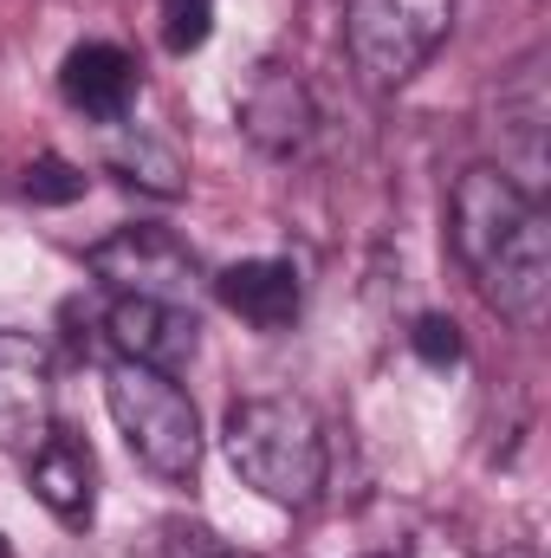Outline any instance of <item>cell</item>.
<instances>
[{
  "label": "cell",
  "mask_w": 551,
  "mask_h": 558,
  "mask_svg": "<svg viewBox=\"0 0 551 558\" xmlns=\"http://www.w3.org/2000/svg\"><path fill=\"white\" fill-rule=\"evenodd\" d=\"M448 221H454V254L474 274L480 299L506 325L539 331L551 318V228L539 195L519 189L506 169L474 162L454 182Z\"/></svg>",
  "instance_id": "obj_1"
},
{
  "label": "cell",
  "mask_w": 551,
  "mask_h": 558,
  "mask_svg": "<svg viewBox=\"0 0 551 558\" xmlns=\"http://www.w3.org/2000/svg\"><path fill=\"white\" fill-rule=\"evenodd\" d=\"M234 474L273 500V507H311L331 481V441L311 403L298 397H247L221 422Z\"/></svg>",
  "instance_id": "obj_2"
},
{
  "label": "cell",
  "mask_w": 551,
  "mask_h": 558,
  "mask_svg": "<svg viewBox=\"0 0 551 558\" xmlns=\"http://www.w3.org/2000/svg\"><path fill=\"white\" fill-rule=\"evenodd\" d=\"M105 403H111L118 435L131 441V454H137L156 481L188 487V481L201 474V416H195L188 390H182L169 371L111 357V371H105Z\"/></svg>",
  "instance_id": "obj_3"
},
{
  "label": "cell",
  "mask_w": 551,
  "mask_h": 558,
  "mask_svg": "<svg viewBox=\"0 0 551 558\" xmlns=\"http://www.w3.org/2000/svg\"><path fill=\"white\" fill-rule=\"evenodd\" d=\"M454 0H344V52L370 92H396L441 52Z\"/></svg>",
  "instance_id": "obj_4"
},
{
  "label": "cell",
  "mask_w": 551,
  "mask_h": 558,
  "mask_svg": "<svg viewBox=\"0 0 551 558\" xmlns=\"http://www.w3.org/2000/svg\"><path fill=\"white\" fill-rule=\"evenodd\" d=\"M85 267L111 299H175V305H188V286H195V254L169 228H149V221L105 234L85 254Z\"/></svg>",
  "instance_id": "obj_5"
},
{
  "label": "cell",
  "mask_w": 551,
  "mask_h": 558,
  "mask_svg": "<svg viewBox=\"0 0 551 558\" xmlns=\"http://www.w3.org/2000/svg\"><path fill=\"white\" fill-rule=\"evenodd\" d=\"M105 344L131 364H149V371H182L201 344V318L175 299H111L105 312Z\"/></svg>",
  "instance_id": "obj_6"
},
{
  "label": "cell",
  "mask_w": 551,
  "mask_h": 558,
  "mask_svg": "<svg viewBox=\"0 0 551 558\" xmlns=\"http://www.w3.org/2000/svg\"><path fill=\"white\" fill-rule=\"evenodd\" d=\"M137 92H143L137 59L124 46H111V39H85L59 65V98L78 118H91V124H124L131 105H137Z\"/></svg>",
  "instance_id": "obj_7"
},
{
  "label": "cell",
  "mask_w": 551,
  "mask_h": 558,
  "mask_svg": "<svg viewBox=\"0 0 551 558\" xmlns=\"http://www.w3.org/2000/svg\"><path fill=\"white\" fill-rule=\"evenodd\" d=\"M26 487H33V500H39L59 526H72V533H85L91 513H98V461H91V448H85L78 435H65V428H46V435H39V448H33V461H26Z\"/></svg>",
  "instance_id": "obj_8"
},
{
  "label": "cell",
  "mask_w": 551,
  "mask_h": 558,
  "mask_svg": "<svg viewBox=\"0 0 551 558\" xmlns=\"http://www.w3.org/2000/svg\"><path fill=\"white\" fill-rule=\"evenodd\" d=\"M241 131L254 149H267V156H292V149H305L311 131H318V111H311V92L298 85V72H285V65H260L254 78H247V92H241Z\"/></svg>",
  "instance_id": "obj_9"
},
{
  "label": "cell",
  "mask_w": 551,
  "mask_h": 558,
  "mask_svg": "<svg viewBox=\"0 0 551 558\" xmlns=\"http://www.w3.org/2000/svg\"><path fill=\"white\" fill-rule=\"evenodd\" d=\"M215 292L254 331H292L298 312H305V286H298L292 260H234L228 274L215 279Z\"/></svg>",
  "instance_id": "obj_10"
},
{
  "label": "cell",
  "mask_w": 551,
  "mask_h": 558,
  "mask_svg": "<svg viewBox=\"0 0 551 558\" xmlns=\"http://www.w3.org/2000/svg\"><path fill=\"white\" fill-rule=\"evenodd\" d=\"M52 416V351L26 331H0V428H46Z\"/></svg>",
  "instance_id": "obj_11"
},
{
  "label": "cell",
  "mask_w": 551,
  "mask_h": 558,
  "mask_svg": "<svg viewBox=\"0 0 551 558\" xmlns=\"http://www.w3.org/2000/svg\"><path fill=\"white\" fill-rule=\"evenodd\" d=\"M500 124L519 137V189H539V175H546V149H539V131H546V85H539V72L532 65H519V78H513V92L500 98Z\"/></svg>",
  "instance_id": "obj_12"
},
{
  "label": "cell",
  "mask_w": 551,
  "mask_h": 558,
  "mask_svg": "<svg viewBox=\"0 0 551 558\" xmlns=\"http://www.w3.org/2000/svg\"><path fill=\"white\" fill-rule=\"evenodd\" d=\"M111 169L124 175V182H137V189H149V195H182L188 189V169H182V156L169 149V143H156V137H131V143H118L111 149Z\"/></svg>",
  "instance_id": "obj_13"
},
{
  "label": "cell",
  "mask_w": 551,
  "mask_h": 558,
  "mask_svg": "<svg viewBox=\"0 0 551 558\" xmlns=\"http://www.w3.org/2000/svg\"><path fill=\"white\" fill-rule=\"evenodd\" d=\"M20 195L39 202V208H65V202L85 195V169H72L65 156H39V162H26V175H20Z\"/></svg>",
  "instance_id": "obj_14"
},
{
  "label": "cell",
  "mask_w": 551,
  "mask_h": 558,
  "mask_svg": "<svg viewBox=\"0 0 551 558\" xmlns=\"http://www.w3.org/2000/svg\"><path fill=\"white\" fill-rule=\"evenodd\" d=\"M215 33V0H162V46L169 52H195Z\"/></svg>",
  "instance_id": "obj_15"
},
{
  "label": "cell",
  "mask_w": 551,
  "mask_h": 558,
  "mask_svg": "<svg viewBox=\"0 0 551 558\" xmlns=\"http://www.w3.org/2000/svg\"><path fill=\"white\" fill-rule=\"evenodd\" d=\"M409 344H415V357L434 364V371H441V364H461V325L441 318V312H421V318H415Z\"/></svg>",
  "instance_id": "obj_16"
},
{
  "label": "cell",
  "mask_w": 551,
  "mask_h": 558,
  "mask_svg": "<svg viewBox=\"0 0 551 558\" xmlns=\"http://www.w3.org/2000/svg\"><path fill=\"white\" fill-rule=\"evenodd\" d=\"M208 558H254V553H208Z\"/></svg>",
  "instance_id": "obj_17"
},
{
  "label": "cell",
  "mask_w": 551,
  "mask_h": 558,
  "mask_svg": "<svg viewBox=\"0 0 551 558\" xmlns=\"http://www.w3.org/2000/svg\"><path fill=\"white\" fill-rule=\"evenodd\" d=\"M0 558H13V546H7V539H0Z\"/></svg>",
  "instance_id": "obj_18"
},
{
  "label": "cell",
  "mask_w": 551,
  "mask_h": 558,
  "mask_svg": "<svg viewBox=\"0 0 551 558\" xmlns=\"http://www.w3.org/2000/svg\"><path fill=\"white\" fill-rule=\"evenodd\" d=\"M500 558H532V553H500Z\"/></svg>",
  "instance_id": "obj_19"
}]
</instances>
